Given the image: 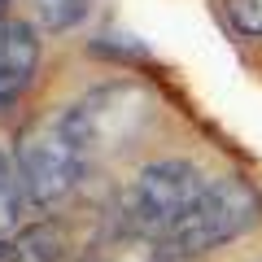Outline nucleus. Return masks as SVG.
I'll return each instance as SVG.
<instances>
[{"instance_id":"f257e3e1","label":"nucleus","mask_w":262,"mask_h":262,"mask_svg":"<svg viewBox=\"0 0 262 262\" xmlns=\"http://www.w3.org/2000/svg\"><path fill=\"white\" fill-rule=\"evenodd\" d=\"M88 144L79 136V122L70 105H57L44 118L27 122L13 144V166L27 188L31 206H57L79 188L88 170Z\"/></svg>"},{"instance_id":"f03ea898","label":"nucleus","mask_w":262,"mask_h":262,"mask_svg":"<svg viewBox=\"0 0 262 262\" xmlns=\"http://www.w3.org/2000/svg\"><path fill=\"white\" fill-rule=\"evenodd\" d=\"M210 179L192 166L188 158H158L144 162L136 170L118 201V227L140 232L149 241H166L179 223L188 219V210L196 206V196L206 192Z\"/></svg>"},{"instance_id":"7ed1b4c3","label":"nucleus","mask_w":262,"mask_h":262,"mask_svg":"<svg viewBox=\"0 0 262 262\" xmlns=\"http://www.w3.org/2000/svg\"><path fill=\"white\" fill-rule=\"evenodd\" d=\"M262 219V196L249 179L241 175H219L206 184V192L196 196V206L188 219L162 241V258L166 262H192L201 253L219 249V245L236 241Z\"/></svg>"},{"instance_id":"20e7f679","label":"nucleus","mask_w":262,"mask_h":262,"mask_svg":"<svg viewBox=\"0 0 262 262\" xmlns=\"http://www.w3.org/2000/svg\"><path fill=\"white\" fill-rule=\"evenodd\" d=\"M79 122V136L88 144V158L96 153H114L122 144H131L158 114V101L144 83H131V79H118V83H101L83 96V101L70 105Z\"/></svg>"},{"instance_id":"39448f33","label":"nucleus","mask_w":262,"mask_h":262,"mask_svg":"<svg viewBox=\"0 0 262 262\" xmlns=\"http://www.w3.org/2000/svg\"><path fill=\"white\" fill-rule=\"evenodd\" d=\"M39 70V31L22 18L0 22V114L31 88Z\"/></svg>"},{"instance_id":"423d86ee","label":"nucleus","mask_w":262,"mask_h":262,"mask_svg":"<svg viewBox=\"0 0 262 262\" xmlns=\"http://www.w3.org/2000/svg\"><path fill=\"white\" fill-rule=\"evenodd\" d=\"M66 236L57 223H35L0 241V262H61Z\"/></svg>"},{"instance_id":"0eeeda50","label":"nucleus","mask_w":262,"mask_h":262,"mask_svg":"<svg viewBox=\"0 0 262 262\" xmlns=\"http://www.w3.org/2000/svg\"><path fill=\"white\" fill-rule=\"evenodd\" d=\"M27 206H31V196H27V188H22V179H18L13 153L0 149V241L27 227L22 223V219H27Z\"/></svg>"},{"instance_id":"6e6552de","label":"nucleus","mask_w":262,"mask_h":262,"mask_svg":"<svg viewBox=\"0 0 262 262\" xmlns=\"http://www.w3.org/2000/svg\"><path fill=\"white\" fill-rule=\"evenodd\" d=\"M227 27L245 39H262V0H227Z\"/></svg>"},{"instance_id":"1a4fd4ad","label":"nucleus","mask_w":262,"mask_h":262,"mask_svg":"<svg viewBox=\"0 0 262 262\" xmlns=\"http://www.w3.org/2000/svg\"><path fill=\"white\" fill-rule=\"evenodd\" d=\"M35 13L48 31H66L88 13V0H35Z\"/></svg>"}]
</instances>
